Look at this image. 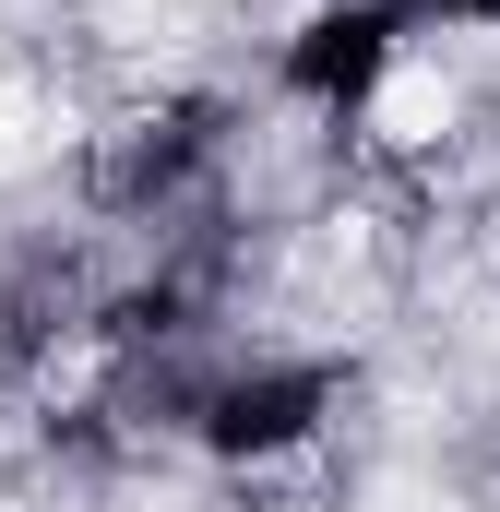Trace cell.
<instances>
[{"label":"cell","instance_id":"1","mask_svg":"<svg viewBox=\"0 0 500 512\" xmlns=\"http://www.w3.org/2000/svg\"><path fill=\"white\" fill-rule=\"evenodd\" d=\"M370 120H381V143H429V131H453V84H441L429 60H405V72L370 96Z\"/></svg>","mask_w":500,"mask_h":512},{"label":"cell","instance_id":"2","mask_svg":"<svg viewBox=\"0 0 500 512\" xmlns=\"http://www.w3.org/2000/svg\"><path fill=\"white\" fill-rule=\"evenodd\" d=\"M36 155V108H24V84H0V167H24Z\"/></svg>","mask_w":500,"mask_h":512}]
</instances>
